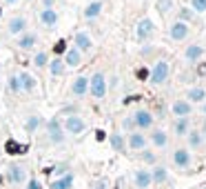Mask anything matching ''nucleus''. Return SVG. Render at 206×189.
I'll use <instances>...</instances> for the list:
<instances>
[{
  "label": "nucleus",
  "instance_id": "obj_45",
  "mask_svg": "<svg viewBox=\"0 0 206 189\" xmlns=\"http://www.w3.org/2000/svg\"><path fill=\"white\" fill-rule=\"evenodd\" d=\"M204 189H206V187H204Z\"/></svg>",
  "mask_w": 206,
  "mask_h": 189
},
{
  "label": "nucleus",
  "instance_id": "obj_17",
  "mask_svg": "<svg viewBox=\"0 0 206 189\" xmlns=\"http://www.w3.org/2000/svg\"><path fill=\"white\" fill-rule=\"evenodd\" d=\"M67 62L71 65V67H75V65H80V54L75 51V49H71V51H67Z\"/></svg>",
  "mask_w": 206,
  "mask_h": 189
},
{
  "label": "nucleus",
  "instance_id": "obj_34",
  "mask_svg": "<svg viewBox=\"0 0 206 189\" xmlns=\"http://www.w3.org/2000/svg\"><path fill=\"white\" fill-rule=\"evenodd\" d=\"M191 145H193V147L199 145V134H191Z\"/></svg>",
  "mask_w": 206,
  "mask_h": 189
},
{
  "label": "nucleus",
  "instance_id": "obj_9",
  "mask_svg": "<svg viewBox=\"0 0 206 189\" xmlns=\"http://www.w3.org/2000/svg\"><path fill=\"white\" fill-rule=\"evenodd\" d=\"M71 182H73V176H64L62 180H53V182H51V187H53V189H69Z\"/></svg>",
  "mask_w": 206,
  "mask_h": 189
},
{
  "label": "nucleus",
  "instance_id": "obj_39",
  "mask_svg": "<svg viewBox=\"0 0 206 189\" xmlns=\"http://www.w3.org/2000/svg\"><path fill=\"white\" fill-rule=\"evenodd\" d=\"M95 138H98V140H104V138H107V134H104V131H98V134H95Z\"/></svg>",
  "mask_w": 206,
  "mask_h": 189
},
{
  "label": "nucleus",
  "instance_id": "obj_18",
  "mask_svg": "<svg viewBox=\"0 0 206 189\" xmlns=\"http://www.w3.org/2000/svg\"><path fill=\"white\" fill-rule=\"evenodd\" d=\"M100 9H102V5H100V3H93V5H89V7H87V11H84V13H87V18H95V16L100 13Z\"/></svg>",
  "mask_w": 206,
  "mask_h": 189
},
{
  "label": "nucleus",
  "instance_id": "obj_22",
  "mask_svg": "<svg viewBox=\"0 0 206 189\" xmlns=\"http://www.w3.org/2000/svg\"><path fill=\"white\" fill-rule=\"evenodd\" d=\"M153 143H155V145H166V136L162 134V131H155V134H153Z\"/></svg>",
  "mask_w": 206,
  "mask_h": 189
},
{
  "label": "nucleus",
  "instance_id": "obj_42",
  "mask_svg": "<svg viewBox=\"0 0 206 189\" xmlns=\"http://www.w3.org/2000/svg\"><path fill=\"white\" fill-rule=\"evenodd\" d=\"M7 3H13V0H7Z\"/></svg>",
  "mask_w": 206,
  "mask_h": 189
},
{
  "label": "nucleus",
  "instance_id": "obj_31",
  "mask_svg": "<svg viewBox=\"0 0 206 189\" xmlns=\"http://www.w3.org/2000/svg\"><path fill=\"white\" fill-rule=\"evenodd\" d=\"M168 5H171V0H160V3H158L160 11H166V9H168Z\"/></svg>",
  "mask_w": 206,
  "mask_h": 189
},
{
  "label": "nucleus",
  "instance_id": "obj_35",
  "mask_svg": "<svg viewBox=\"0 0 206 189\" xmlns=\"http://www.w3.org/2000/svg\"><path fill=\"white\" fill-rule=\"evenodd\" d=\"M164 178H166V171L164 169H158L155 171V180H164Z\"/></svg>",
  "mask_w": 206,
  "mask_h": 189
},
{
  "label": "nucleus",
  "instance_id": "obj_36",
  "mask_svg": "<svg viewBox=\"0 0 206 189\" xmlns=\"http://www.w3.org/2000/svg\"><path fill=\"white\" fill-rule=\"evenodd\" d=\"M177 131H179V134L186 131V120H179V123H177Z\"/></svg>",
  "mask_w": 206,
  "mask_h": 189
},
{
  "label": "nucleus",
  "instance_id": "obj_29",
  "mask_svg": "<svg viewBox=\"0 0 206 189\" xmlns=\"http://www.w3.org/2000/svg\"><path fill=\"white\" fill-rule=\"evenodd\" d=\"M38 125H40V120H38V118H29V123H27V131H33Z\"/></svg>",
  "mask_w": 206,
  "mask_h": 189
},
{
  "label": "nucleus",
  "instance_id": "obj_30",
  "mask_svg": "<svg viewBox=\"0 0 206 189\" xmlns=\"http://www.w3.org/2000/svg\"><path fill=\"white\" fill-rule=\"evenodd\" d=\"M193 7H195L197 11H204V9H206V0H193Z\"/></svg>",
  "mask_w": 206,
  "mask_h": 189
},
{
  "label": "nucleus",
  "instance_id": "obj_32",
  "mask_svg": "<svg viewBox=\"0 0 206 189\" xmlns=\"http://www.w3.org/2000/svg\"><path fill=\"white\" fill-rule=\"evenodd\" d=\"M44 62H47V56H44V54H38V56H36V65L40 67V65H44Z\"/></svg>",
  "mask_w": 206,
  "mask_h": 189
},
{
  "label": "nucleus",
  "instance_id": "obj_40",
  "mask_svg": "<svg viewBox=\"0 0 206 189\" xmlns=\"http://www.w3.org/2000/svg\"><path fill=\"white\" fill-rule=\"evenodd\" d=\"M29 189H38V182H31V185H29Z\"/></svg>",
  "mask_w": 206,
  "mask_h": 189
},
{
  "label": "nucleus",
  "instance_id": "obj_33",
  "mask_svg": "<svg viewBox=\"0 0 206 189\" xmlns=\"http://www.w3.org/2000/svg\"><path fill=\"white\" fill-rule=\"evenodd\" d=\"M138 78L140 80H146L148 78V71H146V69H138Z\"/></svg>",
  "mask_w": 206,
  "mask_h": 189
},
{
  "label": "nucleus",
  "instance_id": "obj_43",
  "mask_svg": "<svg viewBox=\"0 0 206 189\" xmlns=\"http://www.w3.org/2000/svg\"><path fill=\"white\" fill-rule=\"evenodd\" d=\"M204 113H206V107H204Z\"/></svg>",
  "mask_w": 206,
  "mask_h": 189
},
{
  "label": "nucleus",
  "instance_id": "obj_12",
  "mask_svg": "<svg viewBox=\"0 0 206 189\" xmlns=\"http://www.w3.org/2000/svg\"><path fill=\"white\" fill-rule=\"evenodd\" d=\"M188 151H184V149H179L177 154H175V162L179 165V167H184V165H188Z\"/></svg>",
  "mask_w": 206,
  "mask_h": 189
},
{
  "label": "nucleus",
  "instance_id": "obj_8",
  "mask_svg": "<svg viewBox=\"0 0 206 189\" xmlns=\"http://www.w3.org/2000/svg\"><path fill=\"white\" fill-rule=\"evenodd\" d=\"M87 91V78H78V80H75L73 82V93H75V96H82V93Z\"/></svg>",
  "mask_w": 206,
  "mask_h": 189
},
{
  "label": "nucleus",
  "instance_id": "obj_23",
  "mask_svg": "<svg viewBox=\"0 0 206 189\" xmlns=\"http://www.w3.org/2000/svg\"><path fill=\"white\" fill-rule=\"evenodd\" d=\"M33 42H36V36H24V38L20 40V47H22V49H29Z\"/></svg>",
  "mask_w": 206,
  "mask_h": 189
},
{
  "label": "nucleus",
  "instance_id": "obj_21",
  "mask_svg": "<svg viewBox=\"0 0 206 189\" xmlns=\"http://www.w3.org/2000/svg\"><path fill=\"white\" fill-rule=\"evenodd\" d=\"M9 29L16 34V31H20V29H24V20L22 18H13L11 20V25H9Z\"/></svg>",
  "mask_w": 206,
  "mask_h": 189
},
{
  "label": "nucleus",
  "instance_id": "obj_41",
  "mask_svg": "<svg viewBox=\"0 0 206 189\" xmlns=\"http://www.w3.org/2000/svg\"><path fill=\"white\" fill-rule=\"evenodd\" d=\"M95 189H104V185H102V182H100V185H98V187H95Z\"/></svg>",
  "mask_w": 206,
  "mask_h": 189
},
{
  "label": "nucleus",
  "instance_id": "obj_16",
  "mask_svg": "<svg viewBox=\"0 0 206 189\" xmlns=\"http://www.w3.org/2000/svg\"><path fill=\"white\" fill-rule=\"evenodd\" d=\"M58 20V16H56V11H51V9H47V11H42V22L44 25H53V22Z\"/></svg>",
  "mask_w": 206,
  "mask_h": 189
},
{
  "label": "nucleus",
  "instance_id": "obj_28",
  "mask_svg": "<svg viewBox=\"0 0 206 189\" xmlns=\"http://www.w3.org/2000/svg\"><path fill=\"white\" fill-rule=\"evenodd\" d=\"M111 145H113L115 149H122V147H124V143H122L120 136H113V138H111Z\"/></svg>",
  "mask_w": 206,
  "mask_h": 189
},
{
  "label": "nucleus",
  "instance_id": "obj_6",
  "mask_svg": "<svg viewBox=\"0 0 206 189\" xmlns=\"http://www.w3.org/2000/svg\"><path fill=\"white\" fill-rule=\"evenodd\" d=\"M27 147H22V145H18L16 140H7V145H5V151L7 154H11V156H16V154H22Z\"/></svg>",
  "mask_w": 206,
  "mask_h": 189
},
{
  "label": "nucleus",
  "instance_id": "obj_1",
  "mask_svg": "<svg viewBox=\"0 0 206 189\" xmlns=\"http://www.w3.org/2000/svg\"><path fill=\"white\" fill-rule=\"evenodd\" d=\"M104 91H107V85H104V76L102 74H95L91 78V93L95 98H102L104 96Z\"/></svg>",
  "mask_w": 206,
  "mask_h": 189
},
{
  "label": "nucleus",
  "instance_id": "obj_20",
  "mask_svg": "<svg viewBox=\"0 0 206 189\" xmlns=\"http://www.w3.org/2000/svg\"><path fill=\"white\" fill-rule=\"evenodd\" d=\"M131 147H133V149H142V147H144V138H142L140 134H133V136H131Z\"/></svg>",
  "mask_w": 206,
  "mask_h": 189
},
{
  "label": "nucleus",
  "instance_id": "obj_24",
  "mask_svg": "<svg viewBox=\"0 0 206 189\" xmlns=\"http://www.w3.org/2000/svg\"><path fill=\"white\" fill-rule=\"evenodd\" d=\"M199 54H202V49H199V47H188V51H186V56H188L191 60L199 58Z\"/></svg>",
  "mask_w": 206,
  "mask_h": 189
},
{
  "label": "nucleus",
  "instance_id": "obj_4",
  "mask_svg": "<svg viewBox=\"0 0 206 189\" xmlns=\"http://www.w3.org/2000/svg\"><path fill=\"white\" fill-rule=\"evenodd\" d=\"M186 34H188V29H186L184 22H177V25H173V27H171V36H173L175 40H182Z\"/></svg>",
  "mask_w": 206,
  "mask_h": 189
},
{
  "label": "nucleus",
  "instance_id": "obj_15",
  "mask_svg": "<svg viewBox=\"0 0 206 189\" xmlns=\"http://www.w3.org/2000/svg\"><path fill=\"white\" fill-rule=\"evenodd\" d=\"M151 182V176L146 174V171H138V176H135V185L138 187H146Z\"/></svg>",
  "mask_w": 206,
  "mask_h": 189
},
{
  "label": "nucleus",
  "instance_id": "obj_38",
  "mask_svg": "<svg viewBox=\"0 0 206 189\" xmlns=\"http://www.w3.org/2000/svg\"><path fill=\"white\" fill-rule=\"evenodd\" d=\"M197 74H199V76H206V65H199V67H197Z\"/></svg>",
  "mask_w": 206,
  "mask_h": 189
},
{
  "label": "nucleus",
  "instance_id": "obj_7",
  "mask_svg": "<svg viewBox=\"0 0 206 189\" xmlns=\"http://www.w3.org/2000/svg\"><path fill=\"white\" fill-rule=\"evenodd\" d=\"M49 134H51V138H53L56 143H62V131H60V125L56 120L49 123Z\"/></svg>",
  "mask_w": 206,
  "mask_h": 189
},
{
  "label": "nucleus",
  "instance_id": "obj_11",
  "mask_svg": "<svg viewBox=\"0 0 206 189\" xmlns=\"http://www.w3.org/2000/svg\"><path fill=\"white\" fill-rule=\"evenodd\" d=\"M135 123H138L140 127H148V125H151V113L138 111V113H135Z\"/></svg>",
  "mask_w": 206,
  "mask_h": 189
},
{
  "label": "nucleus",
  "instance_id": "obj_25",
  "mask_svg": "<svg viewBox=\"0 0 206 189\" xmlns=\"http://www.w3.org/2000/svg\"><path fill=\"white\" fill-rule=\"evenodd\" d=\"M188 98H191V100H202V98H204V91H202V89H193V91L188 93Z\"/></svg>",
  "mask_w": 206,
  "mask_h": 189
},
{
  "label": "nucleus",
  "instance_id": "obj_19",
  "mask_svg": "<svg viewBox=\"0 0 206 189\" xmlns=\"http://www.w3.org/2000/svg\"><path fill=\"white\" fill-rule=\"evenodd\" d=\"M188 109H191V107H188L186 102H175V105H173V111H175L177 116H186Z\"/></svg>",
  "mask_w": 206,
  "mask_h": 189
},
{
  "label": "nucleus",
  "instance_id": "obj_10",
  "mask_svg": "<svg viewBox=\"0 0 206 189\" xmlns=\"http://www.w3.org/2000/svg\"><path fill=\"white\" fill-rule=\"evenodd\" d=\"M9 180H11V182H20V180H24V171L13 165V167L9 169Z\"/></svg>",
  "mask_w": 206,
  "mask_h": 189
},
{
  "label": "nucleus",
  "instance_id": "obj_13",
  "mask_svg": "<svg viewBox=\"0 0 206 189\" xmlns=\"http://www.w3.org/2000/svg\"><path fill=\"white\" fill-rule=\"evenodd\" d=\"M75 42H78L80 49H89V47H91V40H89L87 34H78V36H75Z\"/></svg>",
  "mask_w": 206,
  "mask_h": 189
},
{
  "label": "nucleus",
  "instance_id": "obj_27",
  "mask_svg": "<svg viewBox=\"0 0 206 189\" xmlns=\"http://www.w3.org/2000/svg\"><path fill=\"white\" fill-rule=\"evenodd\" d=\"M53 51H56V54H64V51H67V42H64V40H60V42H56V47H53Z\"/></svg>",
  "mask_w": 206,
  "mask_h": 189
},
{
  "label": "nucleus",
  "instance_id": "obj_14",
  "mask_svg": "<svg viewBox=\"0 0 206 189\" xmlns=\"http://www.w3.org/2000/svg\"><path fill=\"white\" fill-rule=\"evenodd\" d=\"M20 82H22V87L27 89V91H31V89L36 87V80H33L29 74H22V76H20Z\"/></svg>",
  "mask_w": 206,
  "mask_h": 189
},
{
  "label": "nucleus",
  "instance_id": "obj_26",
  "mask_svg": "<svg viewBox=\"0 0 206 189\" xmlns=\"http://www.w3.org/2000/svg\"><path fill=\"white\" fill-rule=\"evenodd\" d=\"M51 74H62V62H60V60H53V62H51Z\"/></svg>",
  "mask_w": 206,
  "mask_h": 189
},
{
  "label": "nucleus",
  "instance_id": "obj_2",
  "mask_svg": "<svg viewBox=\"0 0 206 189\" xmlns=\"http://www.w3.org/2000/svg\"><path fill=\"white\" fill-rule=\"evenodd\" d=\"M168 76V65L166 62H158L155 69H153V82H164Z\"/></svg>",
  "mask_w": 206,
  "mask_h": 189
},
{
  "label": "nucleus",
  "instance_id": "obj_37",
  "mask_svg": "<svg viewBox=\"0 0 206 189\" xmlns=\"http://www.w3.org/2000/svg\"><path fill=\"white\" fill-rule=\"evenodd\" d=\"M9 85H11V89H13V91H16V89L20 87V82H18V78H11V80H9Z\"/></svg>",
  "mask_w": 206,
  "mask_h": 189
},
{
  "label": "nucleus",
  "instance_id": "obj_5",
  "mask_svg": "<svg viewBox=\"0 0 206 189\" xmlns=\"http://www.w3.org/2000/svg\"><path fill=\"white\" fill-rule=\"evenodd\" d=\"M67 129L71 134H80L84 129V123L80 120V118H69V120H67Z\"/></svg>",
  "mask_w": 206,
  "mask_h": 189
},
{
  "label": "nucleus",
  "instance_id": "obj_44",
  "mask_svg": "<svg viewBox=\"0 0 206 189\" xmlns=\"http://www.w3.org/2000/svg\"><path fill=\"white\" fill-rule=\"evenodd\" d=\"M0 13H3V11H0Z\"/></svg>",
  "mask_w": 206,
  "mask_h": 189
},
{
  "label": "nucleus",
  "instance_id": "obj_3",
  "mask_svg": "<svg viewBox=\"0 0 206 189\" xmlns=\"http://www.w3.org/2000/svg\"><path fill=\"white\" fill-rule=\"evenodd\" d=\"M151 31H153V22L144 18V20L140 22V25H138V38H140V40H144V38H146Z\"/></svg>",
  "mask_w": 206,
  "mask_h": 189
}]
</instances>
